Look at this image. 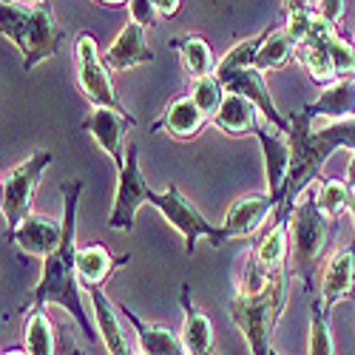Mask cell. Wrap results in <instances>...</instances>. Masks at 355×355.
I'll list each match as a JSON object with an SVG mask.
<instances>
[{
    "label": "cell",
    "instance_id": "obj_4",
    "mask_svg": "<svg viewBox=\"0 0 355 355\" xmlns=\"http://www.w3.org/2000/svg\"><path fill=\"white\" fill-rule=\"evenodd\" d=\"M287 279L290 270H279L264 290L259 293L236 290L233 302L227 304L230 321L245 336L250 355H273V330L287 304Z\"/></svg>",
    "mask_w": 355,
    "mask_h": 355
},
{
    "label": "cell",
    "instance_id": "obj_28",
    "mask_svg": "<svg viewBox=\"0 0 355 355\" xmlns=\"http://www.w3.org/2000/svg\"><path fill=\"white\" fill-rule=\"evenodd\" d=\"M307 355H336V341H333V327L327 310H324L321 299L310 304V341H307Z\"/></svg>",
    "mask_w": 355,
    "mask_h": 355
},
{
    "label": "cell",
    "instance_id": "obj_32",
    "mask_svg": "<svg viewBox=\"0 0 355 355\" xmlns=\"http://www.w3.org/2000/svg\"><path fill=\"white\" fill-rule=\"evenodd\" d=\"M128 12H131V20L145 26V28H154L157 20H159V12L154 6V0H128Z\"/></svg>",
    "mask_w": 355,
    "mask_h": 355
},
{
    "label": "cell",
    "instance_id": "obj_35",
    "mask_svg": "<svg viewBox=\"0 0 355 355\" xmlns=\"http://www.w3.org/2000/svg\"><path fill=\"white\" fill-rule=\"evenodd\" d=\"M284 3V12H302V9H313L315 6V0H282Z\"/></svg>",
    "mask_w": 355,
    "mask_h": 355
},
{
    "label": "cell",
    "instance_id": "obj_1",
    "mask_svg": "<svg viewBox=\"0 0 355 355\" xmlns=\"http://www.w3.org/2000/svg\"><path fill=\"white\" fill-rule=\"evenodd\" d=\"M60 193H63V225H66L63 242L51 256L43 259L40 279L28 290V302L23 304V310L57 304L77 321V327L88 341H97V330L92 327L83 307L80 276H77V205L83 193V180H66L60 185Z\"/></svg>",
    "mask_w": 355,
    "mask_h": 355
},
{
    "label": "cell",
    "instance_id": "obj_36",
    "mask_svg": "<svg viewBox=\"0 0 355 355\" xmlns=\"http://www.w3.org/2000/svg\"><path fill=\"white\" fill-rule=\"evenodd\" d=\"M347 185H349V191H355V151H352L349 165H347Z\"/></svg>",
    "mask_w": 355,
    "mask_h": 355
},
{
    "label": "cell",
    "instance_id": "obj_3",
    "mask_svg": "<svg viewBox=\"0 0 355 355\" xmlns=\"http://www.w3.org/2000/svg\"><path fill=\"white\" fill-rule=\"evenodd\" d=\"M0 32L23 54L26 71L37 69L43 60L54 57L60 43L66 40V32L57 26L49 0H37L32 6L3 3L0 6Z\"/></svg>",
    "mask_w": 355,
    "mask_h": 355
},
{
    "label": "cell",
    "instance_id": "obj_41",
    "mask_svg": "<svg viewBox=\"0 0 355 355\" xmlns=\"http://www.w3.org/2000/svg\"><path fill=\"white\" fill-rule=\"evenodd\" d=\"M273 355H276V352H273Z\"/></svg>",
    "mask_w": 355,
    "mask_h": 355
},
{
    "label": "cell",
    "instance_id": "obj_22",
    "mask_svg": "<svg viewBox=\"0 0 355 355\" xmlns=\"http://www.w3.org/2000/svg\"><path fill=\"white\" fill-rule=\"evenodd\" d=\"M253 256L268 273H279L282 268H287V259H290V214H273V225L268 227V233H261L259 245L253 248Z\"/></svg>",
    "mask_w": 355,
    "mask_h": 355
},
{
    "label": "cell",
    "instance_id": "obj_31",
    "mask_svg": "<svg viewBox=\"0 0 355 355\" xmlns=\"http://www.w3.org/2000/svg\"><path fill=\"white\" fill-rule=\"evenodd\" d=\"M318 23V12L315 9H302V12H290L287 15V26H284V32L295 40V46H299L302 40L310 37V32L315 28Z\"/></svg>",
    "mask_w": 355,
    "mask_h": 355
},
{
    "label": "cell",
    "instance_id": "obj_8",
    "mask_svg": "<svg viewBox=\"0 0 355 355\" xmlns=\"http://www.w3.org/2000/svg\"><path fill=\"white\" fill-rule=\"evenodd\" d=\"M54 162L51 151H35L28 159L15 165L9 173H3V193H0V211L6 219V230L17 227L28 214H32L35 193L40 188L43 173Z\"/></svg>",
    "mask_w": 355,
    "mask_h": 355
},
{
    "label": "cell",
    "instance_id": "obj_38",
    "mask_svg": "<svg viewBox=\"0 0 355 355\" xmlns=\"http://www.w3.org/2000/svg\"><path fill=\"white\" fill-rule=\"evenodd\" d=\"M94 3H103V6H128V0H94Z\"/></svg>",
    "mask_w": 355,
    "mask_h": 355
},
{
    "label": "cell",
    "instance_id": "obj_19",
    "mask_svg": "<svg viewBox=\"0 0 355 355\" xmlns=\"http://www.w3.org/2000/svg\"><path fill=\"white\" fill-rule=\"evenodd\" d=\"M128 259L131 256H114L100 242L77 248V276H80V284L85 290L105 287V282L114 276V270H120L123 264H128Z\"/></svg>",
    "mask_w": 355,
    "mask_h": 355
},
{
    "label": "cell",
    "instance_id": "obj_2",
    "mask_svg": "<svg viewBox=\"0 0 355 355\" xmlns=\"http://www.w3.org/2000/svg\"><path fill=\"white\" fill-rule=\"evenodd\" d=\"M287 142H290V173L284 191L279 196L276 214H290L295 199H299L313 182H318L321 165L330 159V154H336L338 148L355 151V120H341V123H330L321 131H313V116L302 108L290 114V131H287Z\"/></svg>",
    "mask_w": 355,
    "mask_h": 355
},
{
    "label": "cell",
    "instance_id": "obj_39",
    "mask_svg": "<svg viewBox=\"0 0 355 355\" xmlns=\"http://www.w3.org/2000/svg\"><path fill=\"white\" fill-rule=\"evenodd\" d=\"M3 355H28L26 347H12V349H3Z\"/></svg>",
    "mask_w": 355,
    "mask_h": 355
},
{
    "label": "cell",
    "instance_id": "obj_10",
    "mask_svg": "<svg viewBox=\"0 0 355 355\" xmlns=\"http://www.w3.org/2000/svg\"><path fill=\"white\" fill-rule=\"evenodd\" d=\"M137 125V116H125L114 108H92V114H85V120L80 123V131L92 134L94 142L114 159L116 171H123L128 145H125V131Z\"/></svg>",
    "mask_w": 355,
    "mask_h": 355
},
{
    "label": "cell",
    "instance_id": "obj_24",
    "mask_svg": "<svg viewBox=\"0 0 355 355\" xmlns=\"http://www.w3.org/2000/svg\"><path fill=\"white\" fill-rule=\"evenodd\" d=\"M171 49L182 57V69L191 80L199 77H208L216 71V60H214V51L211 43L205 40L202 35H182V37H173Z\"/></svg>",
    "mask_w": 355,
    "mask_h": 355
},
{
    "label": "cell",
    "instance_id": "obj_17",
    "mask_svg": "<svg viewBox=\"0 0 355 355\" xmlns=\"http://www.w3.org/2000/svg\"><path fill=\"white\" fill-rule=\"evenodd\" d=\"M259 145H261V154H264V176H268V193L276 199L279 205V196L284 191V182H287V173H290V142H287V134L284 137H276L264 128L261 123H256L253 128Z\"/></svg>",
    "mask_w": 355,
    "mask_h": 355
},
{
    "label": "cell",
    "instance_id": "obj_27",
    "mask_svg": "<svg viewBox=\"0 0 355 355\" xmlns=\"http://www.w3.org/2000/svg\"><path fill=\"white\" fill-rule=\"evenodd\" d=\"M295 40L284 32V28H273L270 32V37L264 40V46H261V51H259V57H256V69L259 71H273V69H284L293 57H295Z\"/></svg>",
    "mask_w": 355,
    "mask_h": 355
},
{
    "label": "cell",
    "instance_id": "obj_16",
    "mask_svg": "<svg viewBox=\"0 0 355 355\" xmlns=\"http://www.w3.org/2000/svg\"><path fill=\"white\" fill-rule=\"evenodd\" d=\"M208 123H211V116L193 103V97H176L168 103L165 114L151 125V131L154 134L165 131L168 137L185 142V139H196Z\"/></svg>",
    "mask_w": 355,
    "mask_h": 355
},
{
    "label": "cell",
    "instance_id": "obj_18",
    "mask_svg": "<svg viewBox=\"0 0 355 355\" xmlns=\"http://www.w3.org/2000/svg\"><path fill=\"white\" fill-rule=\"evenodd\" d=\"M120 313L131 324L134 338H137V344H139V349L145 355H191L185 349V344H182V336H176L171 327H162V324H151V321L139 318L125 304H120Z\"/></svg>",
    "mask_w": 355,
    "mask_h": 355
},
{
    "label": "cell",
    "instance_id": "obj_26",
    "mask_svg": "<svg viewBox=\"0 0 355 355\" xmlns=\"http://www.w3.org/2000/svg\"><path fill=\"white\" fill-rule=\"evenodd\" d=\"M23 347L28 355H57L54 327L43 307L28 310L26 324H23Z\"/></svg>",
    "mask_w": 355,
    "mask_h": 355
},
{
    "label": "cell",
    "instance_id": "obj_37",
    "mask_svg": "<svg viewBox=\"0 0 355 355\" xmlns=\"http://www.w3.org/2000/svg\"><path fill=\"white\" fill-rule=\"evenodd\" d=\"M347 211H349V219H352V227H355V191H349V205H347Z\"/></svg>",
    "mask_w": 355,
    "mask_h": 355
},
{
    "label": "cell",
    "instance_id": "obj_29",
    "mask_svg": "<svg viewBox=\"0 0 355 355\" xmlns=\"http://www.w3.org/2000/svg\"><path fill=\"white\" fill-rule=\"evenodd\" d=\"M315 202L330 219H338L347 211V205H349V185L338 182V180H318Z\"/></svg>",
    "mask_w": 355,
    "mask_h": 355
},
{
    "label": "cell",
    "instance_id": "obj_6",
    "mask_svg": "<svg viewBox=\"0 0 355 355\" xmlns=\"http://www.w3.org/2000/svg\"><path fill=\"white\" fill-rule=\"evenodd\" d=\"M74 63H77V85H80L83 97L92 103V108H114L125 116H134L123 105L120 94L114 92L111 69L105 63V57L100 54L97 37L92 32H80L74 37Z\"/></svg>",
    "mask_w": 355,
    "mask_h": 355
},
{
    "label": "cell",
    "instance_id": "obj_33",
    "mask_svg": "<svg viewBox=\"0 0 355 355\" xmlns=\"http://www.w3.org/2000/svg\"><path fill=\"white\" fill-rule=\"evenodd\" d=\"M324 20L338 26L341 17H344V0H315V6H313Z\"/></svg>",
    "mask_w": 355,
    "mask_h": 355
},
{
    "label": "cell",
    "instance_id": "obj_15",
    "mask_svg": "<svg viewBox=\"0 0 355 355\" xmlns=\"http://www.w3.org/2000/svg\"><path fill=\"white\" fill-rule=\"evenodd\" d=\"M103 57L111 71H128L142 63H154V51L148 46V28L134 20L125 23V28L114 37V43Z\"/></svg>",
    "mask_w": 355,
    "mask_h": 355
},
{
    "label": "cell",
    "instance_id": "obj_20",
    "mask_svg": "<svg viewBox=\"0 0 355 355\" xmlns=\"http://www.w3.org/2000/svg\"><path fill=\"white\" fill-rule=\"evenodd\" d=\"M180 307H182V344L191 355H219L214 349V324L193 302H191V284H182L180 290Z\"/></svg>",
    "mask_w": 355,
    "mask_h": 355
},
{
    "label": "cell",
    "instance_id": "obj_25",
    "mask_svg": "<svg viewBox=\"0 0 355 355\" xmlns=\"http://www.w3.org/2000/svg\"><path fill=\"white\" fill-rule=\"evenodd\" d=\"M279 23H273V26H268L264 32H259V35H253V37H245L242 43H236L222 60L216 63V77L219 80H225L227 74H233V71H242V69H256V57H259V51H261V46H264V40L270 37V32L276 28Z\"/></svg>",
    "mask_w": 355,
    "mask_h": 355
},
{
    "label": "cell",
    "instance_id": "obj_21",
    "mask_svg": "<svg viewBox=\"0 0 355 355\" xmlns=\"http://www.w3.org/2000/svg\"><path fill=\"white\" fill-rule=\"evenodd\" d=\"M304 111L313 116H327L330 123L341 120H355V77L336 80L330 85H324V92L315 103H307Z\"/></svg>",
    "mask_w": 355,
    "mask_h": 355
},
{
    "label": "cell",
    "instance_id": "obj_13",
    "mask_svg": "<svg viewBox=\"0 0 355 355\" xmlns=\"http://www.w3.org/2000/svg\"><path fill=\"white\" fill-rule=\"evenodd\" d=\"M352 290H355V242L338 248L330 261L324 264V273H321V304L324 310H333L338 302L352 299Z\"/></svg>",
    "mask_w": 355,
    "mask_h": 355
},
{
    "label": "cell",
    "instance_id": "obj_34",
    "mask_svg": "<svg viewBox=\"0 0 355 355\" xmlns=\"http://www.w3.org/2000/svg\"><path fill=\"white\" fill-rule=\"evenodd\" d=\"M154 6H157V12H159V17L171 20V17H176V15H180L182 0H154Z\"/></svg>",
    "mask_w": 355,
    "mask_h": 355
},
{
    "label": "cell",
    "instance_id": "obj_5",
    "mask_svg": "<svg viewBox=\"0 0 355 355\" xmlns=\"http://www.w3.org/2000/svg\"><path fill=\"white\" fill-rule=\"evenodd\" d=\"M330 227L333 219L318 208L315 191L307 188L302 199H295L290 211V259H287L290 276L302 279L307 290L313 284V273L318 270L324 248L330 242Z\"/></svg>",
    "mask_w": 355,
    "mask_h": 355
},
{
    "label": "cell",
    "instance_id": "obj_23",
    "mask_svg": "<svg viewBox=\"0 0 355 355\" xmlns=\"http://www.w3.org/2000/svg\"><path fill=\"white\" fill-rule=\"evenodd\" d=\"M256 114H259V108H256L248 97L236 94V92H227L211 123H214L219 131H225L227 137H248V134H253V128H256V123H259Z\"/></svg>",
    "mask_w": 355,
    "mask_h": 355
},
{
    "label": "cell",
    "instance_id": "obj_7",
    "mask_svg": "<svg viewBox=\"0 0 355 355\" xmlns=\"http://www.w3.org/2000/svg\"><path fill=\"white\" fill-rule=\"evenodd\" d=\"M151 205L162 214V219L182 236V242H185V253L193 256L196 250V242L199 239H211L214 248H222L225 245V236H222V227L211 225L208 219H205L199 211H196V205L180 191V185L171 182L162 193H151Z\"/></svg>",
    "mask_w": 355,
    "mask_h": 355
},
{
    "label": "cell",
    "instance_id": "obj_14",
    "mask_svg": "<svg viewBox=\"0 0 355 355\" xmlns=\"http://www.w3.org/2000/svg\"><path fill=\"white\" fill-rule=\"evenodd\" d=\"M222 83H225L227 92H236V94L248 97L259 108V114L273 128H279L282 134L290 131V116H282L279 114V108H276V103H273V97L268 92V83H264V71H259V69H242V71L227 74Z\"/></svg>",
    "mask_w": 355,
    "mask_h": 355
},
{
    "label": "cell",
    "instance_id": "obj_11",
    "mask_svg": "<svg viewBox=\"0 0 355 355\" xmlns=\"http://www.w3.org/2000/svg\"><path fill=\"white\" fill-rule=\"evenodd\" d=\"M270 214H276V199L270 193H245L239 199H233V205L225 214V222L219 225L225 242L259 233L264 222L270 219Z\"/></svg>",
    "mask_w": 355,
    "mask_h": 355
},
{
    "label": "cell",
    "instance_id": "obj_12",
    "mask_svg": "<svg viewBox=\"0 0 355 355\" xmlns=\"http://www.w3.org/2000/svg\"><path fill=\"white\" fill-rule=\"evenodd\" d=\"M63 219H51V216H40V214H28L17 227L6 230V242L17 245L23 253L35 256V259H46L51 256L63 242Z\"/></svg>",
    "mask_w": 355,
    "mask_h": 355
},
{
    "label": "cell",
    "instance_id": "obj_40",
    "mask_svg": "<svg viewBox=\"0 0 355 355\" xmlns=\"http://www.w3.org/2000/svg\"><path fill=\"white\" fill-rule=\"evenodd\" d=\"M3 3H17V0H3Z\"/></svg>",
    "mask_w": 355,
    "mask_h": 355
},
{
    "label": "cell",
    "instance_id": "obj_9",
    "mask_svg": "<svg viewBox=\"0 0 355 355\" xmlns=\"http://www.w3.org/2000/svg\"><path fill=\"white\" fill-rule=\"evenodd\" d=\"M151 193H154V188L148 185V180L142 176V168H139V148L134 142H128L125 165H123V171H116V193H114V205H111L108 227L131 233L137 211L142 205H151Z\"/></svg>",
    "mask_w": 355,
    "mask_h": 355
},
{
    "label": "cell",
    "instance_id": "obj_30",
    "mask_svg": "<svg viewBox=\"0 0 355 355\" xmlns=\"http://www.w3.org/2000/svg\"><path fill=\"white\" fill-rule=\"evenodd\" d=\"M225 94H227V88H225V83H222L216 74H208V77L193 80V92H191V97H193V103H196L205 114L211 116V120H214V114L219 111Z\"/></svg>",
    "mask_w": 355,
    "mask_h": 355
}]
</instances>
